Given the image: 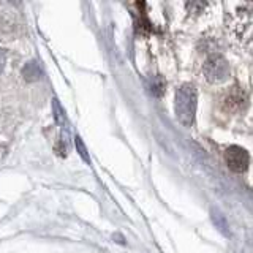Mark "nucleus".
<instances>
[{"mask_svg":"<svg viewBox=\"0 0 253 253\" xmlns=\"http://www.w3.org/2000/svg\"><path fill=\"white\" fill-rule=\"evenodd\" d=\"M174 111L176 117L182 125L190 126L195 121V113H196V91L195 87L190 84L181 86L179 91L176 92V100H174Z\"/></svg>","mask_w":253,"mask_h":253,"instance_id":"nucleus-1","label":"nucleus"},{"mask_svg":"<svg viewBox=\"0 0 253 253\" xmlns=\"http://www.w3.org/2000/svg\"><path fill=\"white\" fill-rule=\"evenodd\" d=\"M203 71H204L206 79L209 81V83H221V81H225L229 74L228 62L219 54L211 56L204 62Z\"/></svg>","mask_w":253,"mask_h":253,"instance_id":"nucleus-2","label":"nucleus"},{"mask_svg":"<svg viewBox=\"0 0 253 253\" xmlns=\"http://www.w3.org/2000/svg\"><path fill=\"white\" fill-rule=\"evenodd\" d=\"M225 160H226L228 168L233 169L234 173H244V171L249 168V163H250L249 152L239 146L228 147L225 152Z\"/></svg>","mask_w":253,"mask_h":253,"instance_id":"nucleus-3","label":"nucleus"},{"mask_svg":"<svg viewBox=\"0 0 253 253\" xmlns=\"http://www.w3.org/2000/svg\"><path fill=\"white\" fill-rule=\"evenodd\" d=\"M22 76H24V79H27V81H36V79L41 76L40 66L36 65L35 62L26 63V66L22 68Z\"/></svg>","mask_w":253,"mask_h":253,"instance_id":"nucleus-4","label":"nucleus"},{"mask_svg":"<svg viewBox=\"0 0 253 253\" xmlns=\"http://www.w3.org/2000/svg\"><path fill=\"white\" fill-rule=\"evenodd\" d=\"M163 89H165V81L161 79V76H155L152 81V86H151V92L154 95L160 96L163 94Z\"/></svg>","mask_w":253,"mask_h":253,"instance_id":"nucleus-5","label":"nucleus"},{"mask_svg":"<svg viewBox=\"0 0 253 253\" xmlns=\"http://www.w3.org/2000/svg\"><path fill=\"white\" fill-rule=\"evenodd\" d=\"M74 144H76L78 154L81 155V157H83V160H84L86 163H89V161H91V158H89V154H87V149H86L84 143H83V141H81V138H79V136H76V138H74Z\"/></svg>","mask_w":253,"mask_h":253,"instance_id":"nucleus-6","label":"nucleus"},{"mask_svg":"<svg viewBox=\"0 0 253 253\" xmlns=\"http://www.w3.org/2000/svg\"><path fill=\"white\" fill-rule=\"evenodd\" d=\"M54 111H56V119H57V122L63 125L65 124V113H63V109L61 108V105H59V101L54 100Z\"/></svg>","mask_w":253,"mask_h":253,"instance_id":"nucleus-7","label":"nucleus"},{"mask_svg":"<svg viewBox=\"0 0 253 253\" xmlns=\"http://www.w3.org/2000/svg\"><path fill=\"white\" fill-rule=\"evenodd\" d=\"M3 63H5V56L2 53V49H0V71H2V68H3Z\"/></svg>","mask_w":253,"mask_h":253,"instance_id":"nucleus-8","label":"nucleus"}]
</instances>
